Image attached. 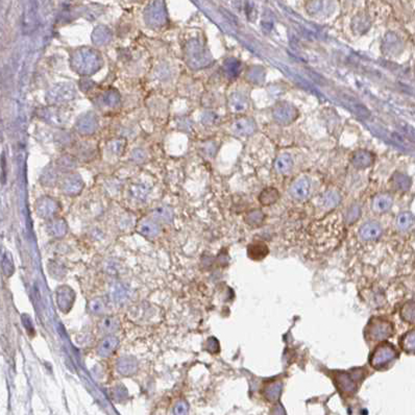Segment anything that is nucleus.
Segmentation results:
<instances>
[{"label": "nucleus", "instance_id": "obj_7", "mask_svg": "<svg viewBox=\"0 0 415 415\" xmlns=\"http://www.w3.org/2000/svg\"><path fill=\"white\" fill-rule=\"evenodd\" d=\"M119 347V339L114 335L105 336L97 347V355L101 358H108L115 353Z\"/></svg>", "mask_w": 415, "mask_h": 415}, {"label": "nucleus", "instance_id": "obj_23", "mask_svg": "<svg viewBox=\"0 0 415 415\" xmlns=\"http://www.w3.org/2000/svg\"><path fill=\"white\" fill-rule=\"evenodd\" d=\"M339 201H340V196L333 191L327 192L321 198V205L325 209H333L334 207L338 205Z\"/></svg>", "mask_w": 415, "mask_h": 415}, {"label": "nucleus", "instance_id": "obj_24", "mask_svg": "<svg viewBox=\"0 0 415 415\" xmlns=\"http://www.w3.org/2000/svg\"><path fill=\"white\" fill-rule=\"evenodd\" d=\"M264 219H265V215L263 214L262 211H260V210L251 211V212H249L245 217V221L248 222L251 227L261 226L264 221Z\"/></svg>", "mask_w": 415, "mask_h": 415}, {"label": "nucleus", "instance_id": "obj_6", "mask_svg": "<svg viewBox=\"0 0 415 415\" xmlns=\"http://www.w3.org/2000/svg\"><path fill=\"white\" fill-rule=\"evenodd\" d=\"M311 192V182L307 177L298 179L289 189V193L297 200H304L308 199Z\"/></svg>", "mask_w": 415, "mask_h": 415}, {"label": "nucleus", "instance_id": "obj_31", "mask_svg": "<svg viewBox=\"0 0 415 415\" xmlns=\"http://www.w3.org/2000/svg\"><path fill=\"white\" fill-rule=\"evenodd\" d=\"M273 415H286L284 408L281 405H278L277 407H274L273 408Z\"/></svg>", "mask_w": 415, "mask_h": 415}, {"label": "nucleus", "instance_id": "obj_10", "mask_svg": "<svg viewBox=\"0 0 415 415\" xmlns=\"http://www.w3.org/2000/svg\"><path fill=\"white\" fill-rule=\"evenodd\" d=\"M350 162L356 168H366L374 163V154L367 150H357L351 156Z\"/></svg>", "mask_w": 415, "mask_h": 415}, {"label": "nucleus", "instance_id": "obj_12", "mask_svg": "<svg viewBox=\"0 0 415 415\" xmlns=\"http://www.w3.org/2000/svg\"><path fill=\"white\" fill-rule=\"evenodd\" d=\"M120 320H119L115 316H108V317H104L103 319L100 320V325H98V328H100V331L101 333L105 334V335H111L120 329Z\"/></svg>", "mask_w": 415, "mask_h": 415}, {"label": "nucleus", "instance_id": "obj_3", "mask_svg": "<svg viewBox=\"0 0 415 415\" xmlns=\"http://www.w3.org/2000/svg\"><path fill=\"white\" fill-rule=\"evenodd\" d=\"M393 334V325L386 319L374 317L368 322L366 336L371 341H384Z\"/></svg>", "mask_w": 415, "mask_h": 415}, {"label": "nucleus", "instance_id": "obj_4", "mask_svg": "<svg viewBox=\"0 0 415 415\" xmlns=\"http://www.w3.org/2000/svg\"><path fill=\"white\" fill-rule=\"evenodd\" d=\"M273 118L281 124L288 125L297 119L299 113L292 104L288 102H280L272 109Z\"/></svg>", "mask_w": 415, "mask_h": 415}, {"label": "nucleus", "instance_id": "obj_18", "mask_svg": "<svg viewBox=\"0 0 415 415\" xmlns=\"http://www.w3.org/2000/svg\"><path fill=\"white\" fill-rule=\"evenodd\" d=\"M399 344L406 353L415 354V330L406 333L400 339Z\"/></svg>", "mask_w": 415, "mask_h": 415}, {"label": "nucleus", "instance_id": "obj_21", "mask_svg": "<svg viewBox=\"0 0 415 415\" xmlns=\"http://www.w3.org/2000/svg\"><path fill=\"white\" fill-rule=\"evenodd\" d=\"M88 310L91 314L102 315L107 311V306L101 298H95L89 301Z\"/></svg>", "mask_w": 415, "mask_h": 415}, {"label": "nucleus", "instance_id": "obj_29", "mask_svg": "<svg viewBox=\"0 0 415 415\" xmlns=\"http://www.w3.org/2000/svg\"><path fill=\"white\" fill-rule=\"evenodd\" d=\"M360 214H361V210H360V208H359V207L350 208L349 210L348 214H347V220H348V222H349V223L355 222L358 219V217L360 216Z\"/></svg>", "mask_w": 415, "mask_h": 415}, {"label": "nucleus", "instance_id": "obj_15", "mask_svg": "<svg viewBox=\"0 0 415 415\" xmlns=\"http://www.w3.org/2000/svg\"><path fill=\"white\" fill-rule=\"evenodd\" d=\"M280 199V193L278 189L276 188H266L259 195V201L262 203L263 206H270L273 205L274 202H277Z\"/></svg>", "mask_w": 415, "mask_h": 415}, {"label": "nucleus", "instance_id": "obj_16", "mask_svg": "<svg viewBox=\"0 0 415 415\" xmlns=\"http://www.w3.org/2000/svg\"><path fill=\"white\" fill-rule=\"evenodd\" d=\"M293 167V160L289 154H282L280 156L276 162H274V169H276L279 173H287L291 170Z\"/></svg>", "mask_w": 415, "mask_h": 415}, {"label": "nucleus", "instance_id": "obj_11", "mask_svg": "<svg viewBox=\"0 0 415 415\" xmlns=\"http://www.w3.org/2000/svg\"><path fill=\"white\" fill-rule=\"evenodd\" d=\"M393 203L392 198L388 194H379L372 199L371 208L376 213H384L388 211Z\"/></svg>", "mask_w": 415, "mask_h": 415}, {"label": "nucleus", "instance_id": "obj_25", "mask_svg": "<svg viewBox=\"0 0 415 415\" xmlns=\"http://www.w3.org/2000/svg\"><path fill=\"white\" fill-rule=\"evenodd\" d=\"M413 222H414V216L409 212H404L398 216L397 226L399 230L406 231L409 228H411Z\"/></svg>", "mask_w": 415, "mask_h": 415}, {"label": "nucleus", "instance_id": "obj_30", "mask_svg": "<svg viewBox=\"0 0 415 415\" xmlns=\"http://www.w3.org/2000/svg\"><path fill=\"white\" fill-rule=\"evenodd\" d=\"M237 126H239V132L241 133H250L252 132V124L250 121L246 120V119H243V120L238 121Z\"/></svg>", "mask_w": 415, "mask_h": 415}, {"label": "nucleus", "instance_id": "obj_1", "mask_svg": "<svg viewBox=\"0 0 415 415\" xmlns=\"http://www.w3.org/2000/svg\"><path fill=\"white\" fill-rule=\"evenodd\" d=\"M398 357V351L392 344L388 342H383L375 349L370 355L369 363L371 367L375 369H383L386 368L388 365L396 360Z\"/></svg>", "mask_w": 415, "mask_h": 415}, {"label": "nucleus", "instance_id": "obj_20", "mask_svg": "<svg viewBox=\"0 0 415 415\" xmlns=\"http://www.w3.org/2000/svg\"><path fill=\"white\" fill-rule=\"evenodd\" d=\"M57 210H58L57 203L52 200H50V199H46V200H43L42 202H40V206L37 209L38 214L42 217H45V218L52 216L55 212H57Z\"/></svg>", "mask_w": 415, "mask_h": 415}, {"label": "nucleus", "instance_id": "obj_19", "mask_svg": "<svg viewBox=\"0 0 415 415\" xmlns=\"http://www.w3.org/2000/svg\"><path fill=\"white\" fill-rule=\"evenodd\" d=\"M138 231L144 236L154 237L160 233V228L156 222H153L151 220H144L140 223Z\"/></svg>", "mask_w": 415, "mask_h": 415}, {"label": "nucleus", "instance_id": "obj_2", "mask_svg": "<svg viewBox=\"0 0 415 415\" xmlns=\"http://www.w3.org/2000/svg\"><path fill=\"white\" fill-rule=\"evenodd\" d=\"M360 378H364V371L362 369L340 371L335 375V384L340 392L346 393V395H353L358 389Z\"/></svg>", "mask_w": 415, "mask_h": 415}, {"label": "nucleus", "instance_id": "obj_22", "mask_svg": "<svg viewBox=\"0 0 415 415\" xmlns=\"http://www.w3.org/2000/svg\"><path fill=\"white\" fill-rule=\"evenodd\" d=\"M402 318L409 323H415V301H408L400 310Z\"/></svg>", "mask_w": 415, "mask_h": 415}, {"label": "nucleus", "instance_id": "obj_8", "mask_svg": "<svg viewBox=\"0 0 415 415\" xmlns=\"http://www.w3.org/2000/svg\"><path fill=\"white\" fill-rule=\"evenodd\" d=\"M382 235V228L378 222L369 221L364 223L359 230V236L364 241L377 240Z\"/></svg>", "mask_w": 415, "mask_h": 415}, {"label": "nucleus", "instance_id": "obj_27", "mask_svg": "<svg viewBox=\"0 0 415 415\" xmlns=\"http://www.w3.org/2000/svg\"><path fill=\"white\" fill-rule=\"evenodd\" d=\"M154 217L162 221H169L172 218V213L170 210L166 208H159L154 211Z\"/></svg>", "mask_w": 415, "mask_h": 415}, {"label": "nucleus", "instance_id": "obj_5", "mask_svg": "<svg viewBox=\"0 0 415 415\" xmlns=\"http://www.w3.org/2000/svg\"><path fill=\"white\" fill-rule=\"evenodd\" d=\"M57 305L60 310L64 313L69 312L74 304L75 292L71 287L67 285H62L57 288Z\"/></svg>", "mask_w": 415, "mask_h": 415}, {"label": "nucleus", "instance_id": "obj_14", "mask_svg": "<svg viewBox=\"0 0 415 415\" xmlns=\"http://www.w3.org/2000/svg\"><path fill=\"white\" fill-rule=\"evenodd\" d=\"M269 252V249L265 243L263 242H254L251 243L249 249H248V254L249 257L259 261V260L264 259Z\"/></svg>", "mask_w": 415, "mask_h": 415}, {"label": "nucleus", "instance_id": "obj_28", "mask_svg": "<svg viewBox=\"0 0 415 415\" xmlns=\"http://www.w3.org/2000/svg\"><path fill=\"white\" fill-rule=\"evenodd\" d=\"M189 405L185 400H180L173 407V415H188Z\"/></svg>", "mask_w": 415, "mask_h": 415}, {"label": "nucleus", "instance_id": "obj_9", "mask_svg": "<svg viewBox=\"0 0 415 415\" xmlns=\"http://www.w3.org/2000/svg\"><path fill=\"white\" fill-rule=\"evenodd\" d=\"M138 361L133 357H122L116 364V369L121 376L132 377L138 371Z\"/></svg>", "mask_w": 415, "mask_h": 415}, {"label": "nucleus", "instance_id": "obj_13", "mask_svg": "<svg viewBox=\"0 0 415 415\" xmlns=\"http://www.w3.org/2000/svg\"><path fill=\"white\" fill-rule=\"evenodd\" d=\"M283 390V383L281 381H273L264 387L263 395L269 402H277Z\"/></svg>", "mask_w": 415, "mask_h": 415}, {"label": "nucleus", "instance_id": "obj_26", "mask_svg": "<svg viewBox=\"0 0 415 415\" xmlns=\"http://www.w3.org/2000/svg\"><path fill=\"white\" fill-rule=\"evenodd\" d=\"M49 232H50L52 236L55 237L64 236L67 232L66 223L63 220H54L51 222L50 227H49Z\"/></svg>", "mask_w": 415, "mask_h": 415}, {"label": "nucleus", "instance_id": "obj_17", "mask_svg": "<svg viewBox=\"0 0 415 415\" xmlns=\"http://www.w3.org/2000/svg\"><path fill=\"white\" fill-rule=\"evenodd\" d=\"M129 297V290L123 284H115L111 289V298L117 304H122Z\"/></svg>", "mask_w": 415, "mask_h": 415}]
</instances>
